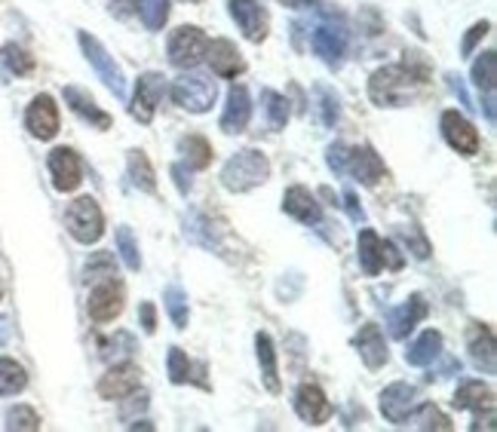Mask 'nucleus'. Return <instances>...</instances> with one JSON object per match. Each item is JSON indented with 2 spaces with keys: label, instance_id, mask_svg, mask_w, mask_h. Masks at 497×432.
Masks as SVG:
<instances>
[{
  "label": "nucleus",
  "instance_id": "1",
  "mask_svg": "<svg viewBox=\"0 0 497 432\" xmlns=\"http://www.w3.org/2000/svg\"><path fill=\"white\" fill-rule=\"evenodd\" d=\"M433 65L420 50H409L399 65L378 68L369 77V99L378 108H405L430 86Z\"/></svg>",
  "mask_w": 497,
  "mask_h": 432
},
{
  "label": "nucleus",
  "instance_id": "6",
  "mask_svg": "<svg viewBox=\"0 0 497 432\" xmlns=\"http://www.w3.org/2000/svg\"><path fill=\"white\" fill-rule=\"evenodd\" d=\"M206 46H209V37L203 34V28L178 25L169 34V61L182 71H191L206 59Z\"/></svg>",
  "mask_w": 497,
  "mask_h": 432
},
{
  "label": "nucleus",
  "instance_id": "36",
  "mask_svg": "<svg viewBox=\"0 0 497 432\" xmlns=\"http://www.w3.org/2000/svg\"><path fill=\"white\" fill-rule=\"evenodd\" d=\"M166 310H169V319L175 329H188V295H184L182 285H166L163 291Z\"/></svg>",
  "mask_w": 497,
  "mask_h": 432
},
{
  "label": "nucleus",
  "instance_id": "46",
  "mask_svg": "<svg viewBox=\"0 0 497 432\" xmlns=\"http://www.w3.org/2000/svg\"><path fill=\"white\" fill-rule=\"evenodd\" d=\"M359 28H365V34H384V19H381V12L375 10V6H363L359 10Z\"/></svg>",
  "mask_w": 497,
  "mask_h": 432
},
{
  "label": "nucleus",
  "instance_id": "54",
  "mask_svg": "<svg viewBox=\"0 0 497 432\" xmlns=\"http://www.w3.org/2000/svg\"><path fill=\"white\" fill-rule=\"evenodd\" d=\"M276 4L289 6V10H310V6H316L320 0H276Z\"/></svg>",
  "mask_w": 497,
  "mask_h": 432
},
{
  "label": "nucleus",
  "instance_id": "43",
  "mask_svg": "<svg viewBox=\"0 0 497 432\" xmlns=\"http://www.w3.org/2000/svg\"><path fill=\"white\" fill-rule=\"evenodd\" d=\"M102 359H120V356H126V353H133L135 350V344H133V338L129 334H123V331H117L114 334V340H102Z\"/></svg>",
  "mask_w": 497,
  "mask_h": 432
},
{
  "label": "nucleus",
  "instance_id": "21",
  "mask_svg": "<svg viewBox=\"0 0 497 432\" xmlns=\"http://www.w3.org/2000/svg\"><path fill=\"white\" fill-rule=\"evenodd\" d=\"M356 350L359 356H363L365 368H371V371H378V368L387 365V359H390V353H387V340H384V331L378 329L375 322H365L363 329L356 334Z\"/></svg>",
  "mask_w": 497,
  "mask_h": 432
},
{
  "label": "nucleus",
  "instance_id": "15",
  "mask_svg": "<svg viewBox=\"0 0 497 432\" xmlns=\"http://www.w3.org/2000/svg\"><path fill=\"white\" fill-rule=\"evenodd\" d=\"M248 120H252V99H248V89L233 83V86L227 89V104H224V110H221L218 126L224 135H240V132H246Z\"/></svg>",
  "mask_w": 497,
  "mask_h": 432
},
{
  "label": "nucleus",
  "instance_id": "5",
  "mask_svg": "<svg viewBox=\"0 0 497 432\" xmlns=\"http://www.w3.org/2000/svg\"><path fill=\"white\" fill-rule=\"evenodd\" d=\"M65 224L71 230L74 240L83 242V246H93V242H99L102 233H105V215H102V208L93 197H80L68 206Z\"/></svg>",
  "mask_w": 497,
  "mask_h": 432
},
{
  "label": "nucleus",
  "instance_id": "32",
  "mask_svg": "<svg viewBox=\"0 0 497 432\" xmlns=\"http://www.w3.org/2000/svg\"><path fill=\"white\" fill-rule=\"evenodd\" d=\"M178 151L184 153L191 169H206V166H212V157H216L212 144L206 142L203 135H184L182 142H178Z\"/></svg>",
  "mask_w": 497,
  "mask_h": 432
},
{
  "label": "nucleus",
  "instance_id": "12",
  "mask_svg": "<svg viewBox=\"0 0 497 432\" xmlns=\"http://www.w3.org/2000/svg\"><path fill=\"white\" fill-rule=\"evenodd\" d=\"M142 383V368L133 362H114V368H108V374H102L99 380V395L108 402H123L129 393H135Z\"/></svg>",
  "mask_w": 497,
  "mask_h": 432
},
{
  "label": "nucleus",
  "instance_id": "47",
  "mask_svg": "<svg viewBox=\"0 0 497 432\" xmlns=\"http://www.w3.org/2000/svg\"><path fill=\"white\" fill-rule=\"evenodd\" d=\"M399 236H403V240L411 246L414 257H420V261H424V257H430V242L420 236V230H399Z\"/></svg>",
  "mask_w": 497,
  "mask_h": 432
},
{
  "label": "nucleus",
  "instance_id": "37",
  "mask_svg": "<svg viewBox=\"0 0 497 432\" xmlns=\"http://www.w3.org/2000/svg\"><path fill=\"white\" fill-rule=\"evenodd\" d=\"M28 383V374L22 365H16L12 359L0 356V395H16L22 393Z\"/></svg>",
  "mask_w": 497,
  "mask_h": 432
},
{
  "label": "nucleus",
  "instance_id": "2",
  "mask_svg": "<svg viewBox=\"0 0 497 432\" xmlns=\"http://www.w3.org/2000/svg\"><path fill=\"white\" fill-rule=\"evenodd\" d=\"M267 178H271V159L255 148L237 151L224 163V169H221V184H224L231 193L255 191V187H261Z\"/></svg>",
  "mask_w": 497,
  "mask_h": 432
},
{
  "label": "nucleus",
  "instance_id": "25",
  "mask_svg": "<svg viewBox=\"0 0 497 432\" xmlns=\"http://www.w3.org/2000/svg\"><path fill=\"white\" fill-rule=\"evenodd\" d=\"M473 86L479 89V95H485V117L488 123H494V80H497V55L488 50L473 61Z\"/></svg>",
  "mask_w": 497,
  "mask_h": 432
},
{
  "label": "nucleus",
  "instance_id": "11",
  "mask_svg": "<svg viewBox=\"0 0 497 432\" xmlns=\"http://www.w3.org/2000/svg\"><path fill=\"white\" fill-rule=\"evenodd\" d=\"M166 95V77L157 74V71H148L142 74L135 80V95H133V104H129V110H133V117L138 123H151L157 114V108H160Z\"/></svg>",
  "mask_w": 497,
  "mask_h": 432
},
{
  "label": "nucleus",
  "instance_id": "44",
  "mask_svg": "<svg viewBox=\"0 0 497 432\" xmlns=\"http://www.w3.org/2000/svg\"><path fill=\"white\" fill-rule=\"evenodd\" d=\"M488 31H492V22H488V19H482V22H476L473 28H469L464 44H460V55H464V59H467V55H473L476 46H479L482 40L488 37Z\"/></svg>",
  "mask_w": 497,
  "mask_h": 432
},
{
  "label": "nucleus",
  "instance_id": "30",
  "mask_svg": "<svg viewBox=\"0 0 497 432\" xmlns=\"http://www.w3.org/2000/svg\"><path fill=\"white\" fill-rule=\"evenodd\" d=\"M126 172L133 178V184L142 193H157V175H154V166H151L148 153L133 148L126 153Z\"/></svg>",
  "mask_w": 497,
  "mask_h": 432
},
{
  "label": "nucleus",
  "instance_id": "28",
  "mask_svg": "<svg viewBox=\"0 0 497 432\" xmlns=\"http://www.w3.org/2000/svg\"><path fill=\"white\" fill-rule=\"evenodd\" d=\"M442 356V334L436 329H427L418 340L405 350V362L414 368H427Z\"/></svg>",
  "mask_w": 497,
  "mask_h": 432
},
{
  "label": "nucleus",
  "instance_id": "49",
  "mask_svg": "<svg viewBox=\"0 0 497 432\" xmlns=\"http://www.w3.org/2000/svg\"><path fill=\"white\" fill-rule=\"evenodd\" d=\"M169 175L175 178V187H178V191H182V193H188V191H191V172H184V166H182V163L172 166Z\"/></svg>",
  "mask_w": 497,
  "mask_h": 432
},
{
  "label": "nucleus",
  "instance_id": "10",
  "mask_svg": "<svg viewBox=\"0 0 497 432\" xmlns=\"http://www.w3.org/2000/svg\"><path fill=\"white\" fill-rule=\"evenodd\" d=\"M86 313H89V319L99 322V325L114 322V319L120 316L123 313V285L117 282V276L102 280L93 291H89Z\"/></svg>",
  "mask_w": 497,
  "mask_h": 432
},
{
  "label": "nucleus",
  "instance_id": "38",
  "mask_svg": "<svg viewBox=\"0 0 497 432\" xmlns=\"http://www.w3.org/2000/svg\"><path fill=\"white\" fill-rule=\"evenodd\" d=\"M316 99H320V120L322 126H335L338 120H341V99H338V93L326 83H316L314 86Z\"/></svg>",
  "mask_w": 497,
  "mask_h": 432
},
{
  "label": "nucleus",
  "instance_id": "19",
  "mask_svg": "<svg viewBox=\"0 0 497 432\" xmlns=\"http://www.w3.org/2000/svg\"><path fill=\"white\" fill-rule=\"evenodd\" d=\"M467 350L469 359L479 371L494 374L497 371V353H494V331L485 322H473L467 331Z\"/></svg>",
  "mask_w": 497,
  "mask_h": 432
},
{
  "label": "nucleus",
  "instance_id": "34",
  "mask_svg": "<svg viewBox=\"0 0 497 432\" xmlns=\"http://www.w3.org/2000/svg\"><path fill=\"white\" fill-rule=\"evenodd\" d=\"M405 427H411V429H442V432H448V429H454V423L448 420L445 414L436 408V405H414V411L409 414V420H405Z\"/></svg>",
  "mask_w": 497,
  "mask_h": 432
},
{
  "label": "nucleus",
  "instance_id": "41",
  "mask_svg": "<svg viewBox=\"0 0 497 432\" xmlns=\"http://www.w3.org/2000/svg\"><path fill=\"white\" fill-rule=\"evenodd\" d=\"M117 276V264L110 252H95L86 264V280H110Z\"/></svg>",
  "mask_w": 497,
  "mask_h": 432
},
{
  "label": "nucleus",
  "instance_id": "27",
  "mask_svg": "<svg viewBox=\"0 0 497 432\" xmlns=\"http://www.w3.org/2000/svg\"><path fill=\"white\" fill-rule=\"evenodd\" d=\"M255 350H258L261 380H265V387L276 395L282 389V383H280V368H276V350H273L271 334H267V331L255 334Z\"/></svg>",
  "mask_w": 497,
  "mask_h": 432
},
{
  "label": "nucleus",
  "instance_id": "51",
  "mask_svg": "<svg viewBox=\"0 0 497 432\" xmlns=\"http://www.w3.org/2000/svg\"><path fill=\"white\" fill-rule=\"evenodd\" d=\"M384 267H390V270L403 267V255L396 252V246H393V242H384Z\"/></svg>",
  "mask_w": 497,
  "mask_h": 432
},
{
  "label": "nucleus",
  "instance_id": "48",
  "mask_svg": "<svg viewBox=\"0 0 497 432\" xmlns=\"http://www.w3.org/2000/svg\"><path fill=\"white\" fill-rule=\"evenodd\" d=\"M138 319H142L144 334H154L157 331V306L151 304V301H144L142 306H138Z\"/></svg>",
  "mask_w": 497,
  "mask_h": 432
},
{
  "label": "nucleus",
  "instance_id": "8",
  "mask_svg": "<svg viewBox=\"0 0 497 432\" xmlns=\"http://www.w3.org/2000/svg\"><path fill=\"white\" fill-rule=\"evenodd\" d=\"M310 50L320 55L329 68H341L344 65V55H347V28L344 22H331V16L322 25L314 28L310 34Z\"/></svg>",
  "mask_w": 497,
  "mask_h": 432
},
{
  "label": "nucleus",
  "instance_id": "20",
  "mask_svg": "<svg viewBox=\"0 0 497 432\" xmlns=\"http://www.w3.org/2000/svg\"><path fill=\"white\" fill-rule=\"evenodd\" d=\"M295 411H298V417L304 423H310V427H322L331 417L326 393L316 383H301L298 393H295Z\"/></svg>",
  "mask_w": 497,
  "mask_h": 432
},
{
  "label": "nucleus",
  "instance_id": "22",
  "mask_svg": "<svg viewBox=\"0 0 497 432\" xmlns=\"http://www.w3.org/2000/svg\"><path fill=\"white\" fill-rule=\"evenodd\" d=\"M282 212L292 215V218L301 221V224H320L322 221V208H320V203H316V197L301 184H295L286 191V197H282Z\"/></svg>",
  "mask_w": 497,
  "mask_h": 432
},
{
  "label": "nucleus",
  "instance_id": "9",
  "mask_svg": "<svg viewBox=\"0 0 497 432\" xmlns=\"http://www.w3.org/2000/svg\"><path fill=\"white\" fill-rule=\"evenodd\" d=\"M439 126H442V138L448 142V148L458 151L460 157H476V153H479L482 148L479 132H476V126L460 114V110H445Z\"/></svg>",
  "mask_w": 497,
  "mask_h": 432
},
{
  "label": "nucleus",
  "instance_id": "31",
  "mask_svg": "<svg viewBox=\"0 0 497 432\" xmlns=\"http://www.w3.org/2000/svg\"><path fill=\"white\" fill-rule=\"evenodd\" d=\"M166 368H169V380L172 383H200L203 389H209L203 380L197 378V374H203V365H193L182 346H172L169 359H166Z\"/></svg>",
  "mask_w": 497,
  "mask_h": 432
},
{
  "label": "nucleus",
  "instance_id": "39",
  "mask_svg": "<svg viewBox=\"0 0 497 432\" xmlns=\"http://www.w3.org/2000/svg\"><path fill=\"white\" fill-rule=\"evenodd\" d=\"M0 59H4L6 71L16 74V77H25V74L34 71V55L28 50H22V46H16V44H6L4 50H0Z\"/></svg>",
  "mask_w": 497,
  "mask_h": 432
},
{
  "label": "nucleus",
  "instance_id": "14",
  "mask_svg": "<svg viewBox=\"0 0 497 432\" xmlns=\"http://www.w3.org/2000/svg\"><path fill=\"white\" fill-rule=\"evenodd\" d=\"M414 405H418V389L405 380L390 383V387L381 393V414L393 423V427H405V420H409Z\"/></svg>",
  "mask_w": 497,
  "mask_h": 432
},
{
  "label": "nucleus",
  "instance_id": "33",
  "mask_svg": "<svg viewBox=\"0 0 497 432\" xmlns=\"http://www.w3.org/2000/svg\"><path fill=\"white\" fill-rule=\"evenodd\" d=\"M133 10L148 31H163L169 22V0H133Z\"/></svg>",
  "mask_w": 497,
  "mask_h": 432
},
{
  "label": "nucleus",
  "instance_id": "40",
  "mask_svg": "<svg viewBox=\"0 0 497 432\" xmlns=\"http://www.w3.org/2000/svg\"><path fill=\"white\" fill-rule=\"evenodd\" d=\"M117 249H120V257L129 270L142 267V255H138V242L129 227H117Z\"/></svg>",
  "mask_w": 497,
  "mask_h": 432
},
{
  "label": "nucleus",
  "instance_id": "53",
  "mask_svg": "<svg viewBox=\"0 0 497 432\" xmlns=\"http://www.w3.org/2000/svg\"><path fill=\"white\" fill-rule=\"evenodd\" d=\"M108 10H110V16L126 19L129 12H133V0H108Z\"/></svg>",
  "mask_w": 497,
  "mask_h": 432
},
{
  "label": "nucleus",
  "instance_id": "17",
  "mask_svg": "<svg viewBox=\"0 0 497 432\" xmlns=\"http://www.w3.org/2000/svg\"><path fill=\"white\" fill-rule=\"evenodd\" d=\"M50 175H53L55 191H61V193L77 191L80 181H83V163H80L77 151H71V148H55V151L50 153Z\"/></svg>",
  "mask_w": 497,
  "mask_h": 432
},
{
  "label": "nucleus",
  "instance_id": "26",
  "mask_svg": "<svg viewBox=\"0 0 497 432\" xmlns=\"http://www.w3.org/2000/svg\"><path fill=\"white\" fill-rule=\"evenodd\" d=\"M65 104L95 129H110V123H114V120H110V114H105V110L95 104L93 95H89L86 89H80V86H65Z\"/></svg>",
  "mask_w": 497,
  "mask_h": 432
},
{
  "label": "nucleus",
  "instance_id": "42",
  "mask_svg": "<svg viewBox=\"0 0 497 432\" xmlns=\"http://www.w3.org/2000/svg\"><path fill=\"white\" fill-rule=\"evenodd\" d=\"M6 429H40L37 411L28 408V405L10 408V414H6Z\"/></svg>",
  "mask_w": 497,
  "mask_h": 432
},
{
  "label": "nucleus",
  "instance_id": "55",
  "mask_svg": "<svg viewBox=\"0 0 497 432\" xmlns=\"http://www.w3.org/2000/svg\"><path fill=\"white\" fill-rule=\"evenodd\" d=\"M191 4H200V0H191Z\"/></svg>",
  "mask_w": 497,
  "mask_h": 432
},
{
  "label": "nucleus",
  "instance_id": "35",
  "mask_svg": "<svg viewBox=\"0 0 497 432\" xmlns=\"http://www.w3.org/2000/svg\"><path fill=\"white\" fill-rule=\"evenodd\" d=\"M261 102H265V114L271 129H286L289 117H292V108H289V99L276 89H261Z\"/></svg>",
  "mask_w": 497,
  "mask_h": 432
},
{
  "label": "nucleus",
  "instance_id": "29",
  "mask_svg": "<svg viewBox=\"0 0 497 432\" xmlns=\"http://www.w3.org/2000/svg\"><path fill=\"white\" fill-rule=\"evenodd\" d=\"M359 267L365 276H378L384 270V240L375 230L359 233Z\"/></svg>",
  "mask_w": 497,
  "mask_h": 432
},
{
  "label": "nucleus",
  "instance_id": "24",
  "mask_svg": "<svg viewBox=\"0 0 497 432\" xmlns=\"http://www.w3.org/2000/svg\"><path fill=\"white\" fill-rule=\"evenodd\" d=\"M427 301L420 295H411L409 301H405L403 306H396V310H390V316H387V325H390V334L396 340H405L409 334L414 331V325L420 322V319L427 316Z\"/></svg>",
  "mask_w": 497,
  "mask_h": 432
},
{
  "label": "nucleus",
  "instance_id": "4",
  "mask_svg": "<svg viewBox=\"0 0 497 432\" xmlns=\"http://www.w3.org/2000/svg\"><path fill=\"white\" fill-rule=\"evenodd\" d=\"M77 44H80L83 55H86V61L95 68L99 80L105 83L117 99H126V77H123V68L117 65L114 55L99 44V37H93L89 31H77Z\"/></svg>",
  "mask_w": 497,
  "mask_h": 432
},
{
  "label": "nucleus",
  "instance_id": "52",
  "mask_svg": "<svg viewBox=\"0 0 497 432\" xmlns=\"http://www.w3.org/2000/svg\"><path fill=\"white\" fill-rule=\"evenodd\" d=\"M448 86L454 89V95H458V99H460V104H464V108H473V104H469L467 89H464V80H460L458 74H448Z\"/></svg>",
  "mask_w": 497,
  "mask_h": 432
},
{
  "label": "nucleus",
  "instance_id": "7",
  "mask_svg": "<svg viewBox=\"0 0 497 432\" xmlns=\"http://www.w3.org/2000/svg\"><path fill=\"white\" fill-rule=\"evenodd\" d=\"M227 10L248 44H265L271 34V16L261 0H227Z\"/></svg>",
  "mask_w": 497,
  "mask_h": 432
},
{
  "label": "nucleus",
  "instance_id": "50",
  "mask_svg": "<svg viewBox=\"0 0 497 432\" xmlns=\"http://www.w3.org/2000/svg\"><path fill=\"white\" fill-rule=\"evenodd\" d=\"M344 206H347V212H350V218H354V221H365V212H363V206H359V200H356L354 191L344 193Z\"/></svg>",
  "mask_w": 497,
  "mask_h": 432
},
{
  "label": "nucleus",
  "instance_id": "13",
  "mask_svg": "<svg viewBox=\"0 0 497 432\" xmlns=\"http://www.w3.org/2000/svg\"><path fill=\"white\" fill-rule=\"evenodd\" d=\"M25 126L34 138H40V142L55 138V132H59V104H55L53 95H46V93L34 95L25 110Z\"/></svg>",
  "mask_w": 497,
  "mask_h": 432
},
{
  "label": "nucleus",
  "instance_id": "45",
  "mask_svg": "<svg viewBox=\"0 0 497 432\" xmlns=\"http://www.w3.org/2000/svg\"><path fill=\"white\" fill-rule=\"evenodd\" d=\"M347 151L350 148L344 142H335V144H329L326 148V163L335 175H344V172H347Z\"/></svg>",
  "mask_w": 497,
  "mask_h": 432
},
{
  "label": "nucleus",
  "instance_id": "23",
  "mask_svg": "<svg viewBox=\"0 0 497 432\" xmlns=\"http://www.w3.org/2000/svg\"><path fill=\"white\" fill-rule=\"evenodd\" d=\"M452 402H454V408L458 411H473L476 417H479L482 411H485V414H494V389L482 380L460 383Z\"/></svg>",
  "mask_w": 497,
  "mask_h": 432
},
{
  "label": "nucleus",
  "instance_id": "3",
  "mask_svg": "<svg viewBox=\"0 0 497 432\" xmlns=\"http://www.w3.org/2000/svg\"><path fill=\"white\" fill-rule=\"evenodd\" d=\"M169 95L178 108L191 110V114H206V110H212V104H216V99H218V86L212 77L182 74L175 83H172Z\"/></svg>",
  "mask_w": 497,
  "mask_h": 432
},
{
  "label": "nucleus",
  "instance_id": "16",
  "mask_svg": "<svg viewBox=\"0 0 497 432\" xmlns=\"http://www.w3.org/2000/svg\"><path fill=\"white\" fill-rule=\"evenodd\" d=\"M206 61H209L212 74L221 77V80H237V77L246 71V59L240 55L237 46L224 37L209 40V46H206Z\"/></svg>",
  "mask_w": 497,
  "mask_h": 432
},
{
  "label": "nucleus",
  "instance_id": "18",
  "mask_svg": "<svg viewBox=\"0 0 497 432\" xmlns=\"http://www.w3.org/2000/svg\"><path fill=\"white\" fill-rule=\"evenodd\" d=\"M344 175H354L359 184L375 187L378 181L387 178V166H384V159L375 153V148L363 144V148L347 151V172H344Z\"/></svg>",
  "mask_w": 497,
  "mask_h": 432
}]
</instances>
